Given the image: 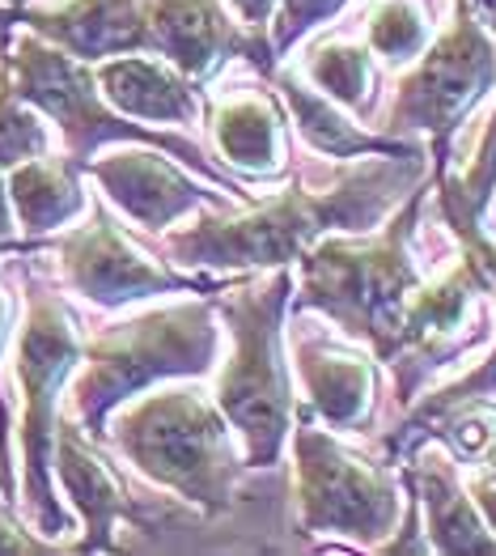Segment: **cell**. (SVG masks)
<instances>
[{"instance_id": "1", "label": "cell", "mask_w": 496, "mask_h": 556, "mask_svg": "<svg viewBox=\"0 0 496 556\" xmlns=\"http://www.w3.org/2000/svg\"><path fill=\"white\" fill-rule=\"evenodd\" d=\"M420 170V153L353 170L327 191L293 187L242 217H204L166 238L182 264L200 268H289L327 230H365Z\"/></svg>"}, {"instance_id": "2", "label": "cell", "mask_w": 496, "mask_h": 556, "mask_svg": "<svg viewBox=\"0 0 496 556\" xmlns=\"http://www.w3.org/2000/svg\"><path fill=\"white\" fill-rule=\"evenodd\" d=\"M420 213V195L407 213L373 242L322 238L315 251L302 255L306 289L302 302L327 311L340 327L369 340L382 362L399 357L407 306L416 298V268L407 260V233Z\"/></svg>"}, {"instance_id": "3", "label": "cell", "mask_w": 496, "mask_h": 556, "mask_svg": "<svg viewBox=\"0 0 496 556\" xmlns=\"http://www.w3.org/2000/svg\"><path fill=\"white\" fill-rule=\"evenodd\" d=\"M226 425V413L208 408L195 391H162L119 417L115 442L149 480L175 489L204 514H221L238 502V464Z\"/></svg>"}, {"instance_id": "4", "label": "cell", "mask_w": 496, "mask_h": 556, "mask_svg": "<svg viewBox=\"0 0 496 556\" xmlns=\"http://www.w3.org/2000/svg\"><path fill=\"white\" fill-rule=\"evenodd\" d=\"M293 289L289 268H276L264 285H242L221 298V311L233 331V353L217 382V408L242 433L246 464L271 467L280 459L293 400L280 366V311Z\"/></svg>"}, {"instance_id": "5", "label": "cell", "mask_w": 496, "mask_h": 556, "mask_svg": "<svg viewBox=\"0 0 496 556\" xmlns=\"http://www.w3.org/2000/svg\"><path fill=\"white\" fill-rule=\"evenodd\" d=\"M213 353H217V327L208 306L195 302L111 327L90 344L86 374L73 387L77 417L86 420L90 433H98L124 400L140 395L157 378L204 374L213 366Z\"/></svg>"}, {"instance_id": "6", "label": "cell", "mask_w": 496, "mask_h": 556, "mask_svg": "<svg viewBox=\"0 0 496 556\" xmlns=\"http://www.w3.org/2000/svg\"><path fill=\"white\" fill-rule=\"evenodd\" d=\"M4 90H13L22 102L39 106L43 115H51V119L60 124V132L68 140V153H73L77 166H81L86 157H93L102 144H111V140H144V144H153V149L179 153L182 162L200 166V175L217 187V191H229V187L208 170V162H204L200 149H191L187 140H175V137H153V132H144L140 124H128V115H119V111L102 98L98 77H93L90 68H86L73 51L55 47L51 39H43V35H39V39H22V43L13 47L9 73H4Z\"/></svg>"}, {"instance_id": "7", "label": "cell", "mask_w": 496, "mask_h": 556, "mask_svg": "<svg viewBox=\"0 0 496 556\" xmlns=\"http://www.w3.org/2000/svg\"><path fill=\"white\" fill-rule=\"evenodd\" d=\"M81 344L68 311L39 293L30 302V315L17 340V374H22V391H26V425H22V442H26V493L35 502V518L43 535L64 531V514L51 489V451H55V400L68 370L77 366Z\"/></svg>"}, {"instance_id": "8", "label": "cell", "mask_w": 496, "mask_h": 556, "mask_svg": "<svg viewBox=\"0 0 496 556\" xmlns=\"http://www.w3.org/2000/svg\"><path fill=\"white\" fill-rule=\"evenodd\" d=\"M496 81V47L480 17L471 13V0H454V30L420 55V64L399 81L391 132L420 128L433 132L437 153L446 149L450 132L462 124V115L484 98Z\"/></svg>"}, {"instance_id": "9", "label": "cell", "mask_w": 496, "mask_h": 556, "mask_svg": "<svg viewBox=\"0 0 496 556\" xmlns=\"http://www.w3.org/2000/svg\"><path fill=\"white\" fill-rule=\"evenodd\" d=\"M297 506L315 535L382 540L399 522V497L382 467L340 451L310 425L297 429Z\"/></svg>"}, {"instance_id": "10", "label": "cell", "mask_w": 496, "mask_h": 556, "mask_svg": "<svg viewBox=\"0 0 496 556\" xmlns=\"http://www.w3.org/2000/svg\"><path fill=\"white\" fill-rule=\"evenodd\" d=\"M55 255H60L68 285L86 293L93 306H124V302L153 298L166 289H195V280H182L170 268H157L153 260H144L124 238V230L111 226V217L102 213L90 226L55 238Z\"/></svg>"}, {"instance_id": "11", "label": "cell", "mask_w": 496, "mask_h": 556, "mask_svg": "<svg viewBox=\"0 0 496 556\" xmlns=\"http://www.w3.org/2000/svg\"><path fill=\"white\" fill-rule=\"evenodd\" d=\"M144 51L175 64L182 77H208L229 55L268 60V43H251L217 0H149Z\"/></svg>"}, {"instance_id": "12", "label": "cell", "mask_w": 496, "mask_h": 556, "mask_svg": "<svg viewBox=\"0 0 496 556\" xmlns=\"http://www.w3.org/2000/svg\"><path fill=\"white\" fill-rule=\"evenodd\" d=\"M90 175L144 230H166V226H175L179 217L195 213L204 204L200 187L191 184L187 175H179L166 157L144 153V149L98 157L90 166Z\"/></svg>"}, {"instance_id": "13", "label": "cell", "mask_w": 496, "mask_h": 556, "mask_svg": "<svg viewBox=\"0 0 496 556\" xmlns=\"http://www.w3.org/2000/svg\"><path fill=\"white\" fill-rule=\"evenodd\" d=\"M43 39L77 60H111L144 51L149 0H68L55 13H22Z\"/></svg>"}, {"instance_id": "14", "label": "cell", "mask_w": 496, "mask_h": 556, "mask_svg": "<svg viewBox=\"0 0 496 556\" xmlns=\"http://www.w3.org/2000/svg\"><path fill=\"white\" fill-rule=\"evenodd\" d=\"M102 98L128 115V119H157V124H191L200 115V98L191 90V77H182L175 64L149 60V55H115L93 68Z\"/></svg>"}, {"instance_id": "15", "label": "cell", "mask_w": 496, "mask_h": 556, "mask_svg": "<svg viewBox=\"0 0 496 556\" xmlns=\"http://www.w3.org/2000/svg\"><path fill=\"white\" fill-rule=\"evenodd\" d=\"M297 370L310 391V404L327 425L335 429H353L369 413V395H373V370L353 353H335L318 340L297 344Z\"/></svg>"}, {"instance_id": "16", "label": "cell", "mask_w": 496, "mask_h": 556, "mask_svg": "<svg viewBox=\"0 0 496 556\" xmlns=\"http://www.w3.org/2000/svg\"><path fill=\"white\" fill-rule=\"evenodd\" d=\"M55 455H60L55 471L86 518V544L81 548H111L115 518H132V502L124 497L115 471L102 459H93L77 433H55Z\"/></svg>"}, {"instance_id": "17", "label": "cell", "mask_w": 496, "mask_h": 556, "mask_svg": "<svg viewBox=\"0 0 496 556\" xmlns=\"http://www.w3.org/2000/svg\"><path fill=\"white\" fill-rule=\"evenodd\" d=\"M411 484L429 510V535L442 553H496V540L480 522L471 497L462 493L454 467L442 455H424L411 467Z\"/></svg>"}, {"instance_id": "18", "label": "cell", "mask_w": 496, "mask_h": 556, "mask_svg": "<svg viewBox=\"0 0 496 556\" xmlns=\"http://www.w3.org/2000/svg\"><path fill=\"white\" fill-rule=\"evenodd\" d=\"M9 195H13V208H17L22 226L30 233L68 226L86 204L81 187H77V162L64 166V162H43V157H30V162L13 166Z\"/></svg>"}, {"instance_id": "19", "label": "cell", "mask_w": 496, "mask_h": 556, "mask_svg": "<svg viewBox=\"0 0 496 556\" xmlns=\"http://www.w3.org/2000/svg\"><path fill=\"white\" fill-rule=\"evenodd\" d=\"M280 93L293 111V124L297 132L315 144L318 153L327 157H357V153H416L404 140H386V137H369V132H357L327 98H318L315 90H306L302 81L293 77H280Z\"/></svg>"}, {"instance_id": "20", "label": "cell", "mask_w": 496, "mask_h": 556, "mask_svg": "<svg viewBox=\"0 0 496 556\" xmlns=\"http://www.w3.org/2000/svg\"><path fill=\"white\" fill-rule=\"evenodd\" d=\"M213 137L221 144V153L242 170H271L276 157H280V149H276V111L255 93H238V98L217 102Z\"/></svg>"}, {"instance_id": "21", "label": "cell", "mask_w": 496, "mask_h": 556, "mask_svg": "<svg viewBox=\"0 0 496 556\" xmlns=\"http://www.w3.org/2000/svg\"><path fill=\"white\" fill-rule=\"evenodd\" d=\"M310 81L344 106H365V90L373 86V68H369V55L361 47L331 43L310 55Z\"/></svg>"}, {"instance_id": "22", "label": "cell", "mask_w": 496, "mask_h": 556, "mask_svg": "<svg viewBox=\"0 0 496 556\" xmlns=\"http://www.w3.org/2000/svg\"><path fill=\"white\" fill-rule=\"evenodd\" d=\"M424 43H429L424 17L407 0H391L369 17V47L386 60H411L424 51Z\"/></svg>"}, {"instance_id": "23", "label": "cell", "mask_w": 496, "mask_h": 556, "mask_svg": "<svg viewBox=\"0 0 496 556\" xmlns=\"http://www.w3.org/2000/svg\"><path fill=\"white\" fill-rule=\"evenodd\" d=\"M43 124L30 115V102L13 90H0V166H22L30 157H43Z\"/></svg>"}, {"instance_id": "24", "label": "cell", "mask_w": 496, "mask_h": 556, "mask_svg": "<svg viewBox=\"0 0 496 556\" xmlns=\"http://www.w3.org/2000/svg\"><path fill=\"white\" fill-rule=\"evenodd\" d=\"M348 0H280V17H276V35L268 43V55L276 60L284 47H293L306 30H315L322 17H335Z\"/></svg>"}, {"instance_id": "25", "label": "cell", "mask_w": 496, "mask_h": 556, "mask_svg": "<svg viewBox=\"0 0 496 556\" xmlns=\"http://www.w3.org/2000/svg\"><path fill=\"white\" fill-rule=\"evenodd\" d=\"M229 4H233V9H238L246 22H251V26H259V22H268L271 9H276L280 0H229Z\"/></svg>"}, {"instance_id": "26", "label": "cell", "mask_w": 496, "mask_h": 556, "mask_svg": "<svg viewBox=\"0 0 496 556\" xmlns=\"http://www.w3.org/2000/svg\"><path fill=\"white\" fill-rule=\"evenodd\" d=\"M471 493H475V506L488 514V527L496 531V480L493 476H488V480H480Z\"/></svg>"}, {"instance_id": "27", "label": "cell", "mask_w": 496, "mask_h": 556, "mask_svg": "<svg viewBox=\"0 0 496 556\" xmlns=\"http://www.w3.org/2000/svg\"><path fill=\"white\" fill-rule=\"evenodd\" d=\"M39 544H30V540H22L9 522H0V553H35Z\"/></svg>"}, {"instance_id": "28", "label": "cell", "mask_w": 496, "mask_h": 556, "mask_svg": "<svg viewBox=\"0 0 496 556\" xmlns=\"http://www.w3.org/2000/svg\"><path fill=\"white\" fill-rule=\"evenodd\" d=\"M471 13L480 17V26L488 35H496V0H471Z\"/></svg>"}, {"instance_id": "29", "label": "cell", "mask_w": 496, "mask_h": 556, "mask_svg": "<svg viewBox=\"0 0 496 556\" xmlns=\"http://www.w3.org/2000/svg\"><path fill=\"white\" fill-rule=\"evenodd\" d=\"M9 208H13V195H9L4 184H0V238L13 230V213H9Z\"/></svg>"}, {"instance_id": "30", "label": "cell", "mask_w": 496, "mask_h": 556, "mask_svg": "<svg viewBox=\"0 0 496 556\" xmlns=\"http://www.w3.org/2000/svg\"><path fill=\"white\" fill-rule=\"evenodd\" d=\"M0 327H4V302H0Z\"/></svg>"}, {"instance_id": "31", "label": "cell", "mask_w": 496, "mask_h": 556, "mask_svg": "<svg viewBox=\"0 0 496 556\" xmlns=\"http://www.w3.org/2000/svg\"><path fill=\"white\" fill-rule=\"evenodd\" d=\"M13 4H26V0H13Z\"/></svg>"}]
</instances>
